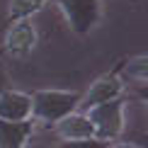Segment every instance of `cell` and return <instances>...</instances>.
Returning a JSON list of instances; mask_svg holds the SVG:
<instances>
[{
    "instance_id": "3",
    "label": "cell",
    "mask_w": 148,
    "mask_h": 148,
    "mask_svg": "<svg viewBox=\"0 0 148 148\" xmlns=\"http://www.w3.org/2000/svg\"><path fill=\"white\" fill-rule=\"evenodd\" d=\"M63 12L68 27L75 34L85 36L102 20V0H53Z\"/></svg>"
},
{
    "instance_id": "4",
    "label": "cell",
    "mask_w": 148,
    "mask_h": 148,
    "mask_svg": "<svg viewBox=\"0 0 148 148\" xmlns=\"http://www.w3.org/2000/svg\"><path fill=\"white\" fill-rule=\"evenodd\" d=\"M121 92H124V80L119 78V73L116 71L104 73V75H100L88 88L85 95H80V104L78 107L90 109V107H95V104H102V102H109V100L121 97Z\"/></svg>"
},
{
    "instance_id": "7",
    "label": "cell",
    "mask_w": 148,
    "mask_h": 148,
    "mask_svg": "<svg viewBox=\"0 0 148 148\" xmlns=\"http://www.w3.org/2000/svg\"><path fill=\"white\" fill-rule=\"evenodd\" d=\"M53 131L61 141H78V138H95L92 121L88 119L85 112H71L63 119L53 124Z\"/></svg>"
},
{
    "instance_id": "1",
    "label": "cell",
    "mask_w": 148,
    "mask_h": 148,
    "mask_svg": "<svg viewBox=\"0 0 148 148\" xmlns=\"http://www.w3.org/2000/svg\"><path fill=\"white\" fill-rule=\"evenodd\" d=\"M80 104V92L75 90H36L32 92V119L53 126L66 114L75 112Z\"/></svg>"
},
{
    "instance_id": "13",
    "label": "cell",
    "mask_w": 148,
    "mask_h": 148,
    "mask_svg": "<svg viewBox=\"0 0 148 148\" xmlns=\"http://www.w3.org/2000/svg\"><path fill=\"white\" fill-rule=\"evenodd\" d=\"M3 88H8V75H5V71L0 68V90Z\"/></svg>"
},
{
    "instance_id": "12",
    "label": "cell",
    "mask_w": 148,
    "mask_h": 148,
    "mask_svg": "<svg viewBox=\"0 0 148 148\" xmlns=\"http://www.w3.org/2000/svg\"><path fill=\"white\" fill-rule=\"evenodd\" d=\"M107 148H141L138 143H129V141H119V143H109Z\"/></svg>"
},
{
    "instance_id": "2",
    "label": "cell",
    "mask_w": 148,
    "mask_h": 148,
    "mask_svg": "<svg viewBox=\"0 0 148 148\" xmlns=\"http://www.w3.org/2000/svg\"><path fill=\"white\" fill-rule=\"evenodd\" d=\"M124 109H126V102L121 100V97L85 109L88 119L92 121V129H95V138L97 141L112 143V141H116L121 136V131H124Z\"/></svg>"
},
{
    "instance_id": "11",
    "label": "cell",
    "mask_w": 148,
    "mask_h": 148,
    "mask_svg": "<svg viewBox=\"0 0 148 148\" xmlns=\"http://www.w3.org/2000/svg\"><path fill=\"white\" fill-rule=\"evenodd\" d=\"M109 143L97 138H78V141H61L56 148H107Z\"/></svg>"
},
{
    "instance_id": "5",
    "label": "cell",
    "mask_w": 148,
    "mask_h": 148,
    "mask_svg": "<svg viewBox=\"0 0 148 148\" xmlns=\"http://www.w3.org/2000/svg\"><path fill=\"white\" fill-rule=\"evenodd\" d=\"M36 41H39V34H36L32 20H15L5 32L3 51L12 53V56H27L36 46Z\"/></svg>"
},
{
    "instance_id": "9",
    "label": "cell",
    "mask_w": 148,
    "mask_h": 148,
    "mask_svg": "<svg viewBox=\"0 0 148 148\" xmlns=\"http://www.w3.org/2000/svg\"><path fill=\"white\" fill-rule=\"evenodd\" d=\"M121 80H134V83L143 85L146 83V73H148V56L146 53H141V56H131L126 58L124 63L116 68Z\"/></svg>"
},
{
    "instance_id": "10",
    "label": "cell",
    "mask_w": 148,
    "mask_h": 148,
    "mask_svg": "<svg viewBox=\"0 0 148 148\" xmlns=\"http://www.w3.org/2000/svg\"><path fill=\"white\" fill-rule=\"evenodd\" d=\"M53 0H10L8 5V20H29L32 15L41 12L46 5H51Z\"/></svg>"
},
{
    "instance_id": "8",
    "label": "cell",
    "mask_w": 148,
    "mask_h": 148,
    "mask_svg": "<svg viewBox=\"0 0 148 148\" xmlns=\"http://www.w3.org/2000/svg\"><path fill=\"white\" fill-rule=\"evenodd\" d=\"M34 134V121H5L0 119V148H24Z\"/></svg>"
},
{
    "instance_id": "6",
    "label": "cell",
    "mask_w": 148,
    "mask_h": 148,
    "mask_svg": "<svg viewBox=\"0 0 148 148\" xmlns=\"http://www.w3.org/2000/svg\"><path fill=\"white\" fill-rule=\"evenodd\" d=\"M0 119H5V121L32 119V95L22 92V90L3 88L0 90Z\"/></svg>"
}]
</instances>
